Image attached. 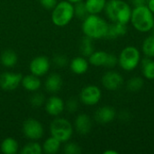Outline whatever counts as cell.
<instances>
[{"instance_id": "1", "label": "cell", "mask_w": 154, "mask_h": 154, "mask_svg": "<svg viewBox=\"0 0 154 154\" xmlns=\"http://www.w3.org/2000/svg\"><path fill=\"white\" fill-rule=\"evenodd\" d=\"M132 10L131 5L125 0H108L104 11L112 23L128 24L131 20Z\"/></svg>"}, {"instance_id": "2", "label": "cell", "mask_w": 154, "mask_h": 154, "mask_svg": "<svg viewBox=\"0 0 154 154\" xmlns=\"http://www.w3.org/2000/svg\"><path fill=\"white\" fill-rule=\"evenodd\" d=\"M108 23L99 14H88L82 23V32L85 36L93 40H100L106 37Z\"/></svg>"}, {"instance_id": "3", "label": "cell", "mask_w": 154, "mask_h": 154, "mask_svg": "<svg viewBox=\"0 0 154 154\" xmlns=\"http://www.w3.org/2000/svg\"><path fill=\"white\" fill-rule=\"evenodd\" d=\"M130 23L140 32L146 33L152 32L154 26V14L147 5L134 6L132 10Z\"/></svg>"}, {"instance_id": "4", "label": "cell", "mask_w": 154, "mask_h": 154, "mask_svg": "<svg viewBox=\"0 0 154 154\" xmlns=\"http://www.w3.org/2000/svg\"><path fill=\"white\" fill-rule=\"evenodd\" d=\"M142 54L139 49L133 45L125 47L118 55L119 67L127 72L134 70L141 63Z\"/></svg>"}, {"instance_id": "5", "label": "cell", "mask_w": 154, "mask_h": 154, "mask_svg": "<svg viewBox=\"0 0 154 154\" xmlns=\"http://www.w3.org/2000/svg\"><path fill=\"white\" fill-rule=\"evenodd\" d=\"M74 17V5L67 0L57 3L52 9L51 21L58 27L66 26Z\"/></svg>"}, {"instance_id": "6", "label": "cell", "mask_w": 154, "mask_h": 154, "mask_svg": "<svg viewBox=\"0 0 154 154\" xmlns=\"http://www.w3.org/2000/svg\"><path fill=\"white\" fill-rule=\"evenodd\" d=\"M51 136L59 140L61 143H67L73 135V126L65 118H55L50 125Z\"/></svg>"}, {"instance_id": "7", "label": "cell", "mask_w": 154, "mask_h": 154, "mask_svg": "<svg viewBox=\"0 0 154 154\" xmlns=\"http://www.w3.org/2000/svg\"><path fill=\"white\" fill-rule=\"evenodd\" d=\"M102 97V91L96 85H88L84 87L79 93V100L82 104L88 106H96Z\"/></svg>"}, {"instance_id": "8", "label": "cell", "mask_w": 154, "mask_h": 154, "mask_svg": "<svg viewBox=\"0 0 154 154\" xmlns=\"http://www.w3.org/2000/svg\"><path fill=\"white\" fill-rule=\"evenodd\" d=\"M23 132L26 138L32 141L41 139L44 134V129L41 122L36 119L29 118L23 125Z\"/></svg>"}, {"instance_id": "9", "label": "cell", "mask_w": 154, "mask_h": 154, "mask_svg": "<svg viewBox=\"0 0 154 154\" xmlns=\"http://www.w3.org/2000/svg\"><path fill=\"white\" fill-rule=\"evenodd\" d=\"M103 87L108 91H116L124 85V77L118 71L110 69L104 73L101 79Z\"/></svg>"}, {"instance_id": "10", "label": "cell", "mask_w": 154, "mask_h": 154, "mask_svg": "<svg viewBox=\"0 0 154 154\" xmlns=\"http://www.w3.org/2000/svg\"><path fill=\"white\" fill-rule=\"evenodd\" d=\"M23 76L16 72H4L0 75V88L5 91H13L16 89L22 82Z\"/></svg>"}, {"instance_id": "11", "label": "cell", "mask_w": 154, "mask_h": 154, "mask_svg": "<svg viewBox=\"0 0 154 154\" xmlns=\"http://www.w3.org/2000/svg\"><path fill=\"white\" fill-rule=\"evenodd\" d=\"M51 62L50 60L45 56H38L32 60L30 62V71L32 74L37 77H42L50 70Z\"/></svg>"}, {"instance_id": "12", "label": "cell", "mask_w": 154, "mask_h": 154, "mask_svg": "<svg viewBox=\"0 0 154 154\" xmlns=\"http://www.w3.org/2000/svg\"><path fill=\"white\" fill-rule=\"evenodd\" d=\"M116 116L117 114L114 107L110 106H103L97 109V111L95 112L94 117H95V120L98 124L107 125V124L112 123L116 119Z\"/></svg>"}, {"instance_id": "13", "label": "cell", "mask_w": 154, "mask_h": 154, "mask_svg": "<svg viewBox=\"0 0 154 154\" xmlns=\"http://www.w3.org/2000/svg\"><path fill=\"white\" fill-rule=\"evenodd\" d=\"M64 109L65 103L59 97H51L45 103V110L47 114H49L51 116H58L64 111Z\"/></svg>"}, {"instance_id": "14", "label": "cell", "mask_w": 154, "mask_h": 154, "mask_svg": "<svg viewBox=\"0 0 154 154\" xmlns=\"http://www.w3.org/2000/svg\"><path fill=\"white\" fill-rule=\"evenodd\" d=\"M127 31H128L127 24L111 22V23L108 24V28L105 39L110 41L116 40L117 38L125 36L127 33Z\"/></svg>"}, {"instance_id": "15", "label": "cell", "mask_w": 154, "mask_h": 154, "mask_svg": "<svg viewBox=\"0 0 154 154\" xmlns=\"http://www.w3.org/2000/svg\"><path fill=\"white\" fill-rule=\"evenodd\" d=\"M76 131L81 135H87L92 129V120L89 116L86 114H80L77 116L75 123Z\"/></svg>"}, {"instance_id": "16", "label": "cell", "mask_w": 154, "mask_h": 154, "mask_svg": "<svg viewBox=\"0 0 154 154\" xmlns=\"http://www.w3.org/2000/svg\"><path fill=\"white\" fill-rule=\"evenodd\" d=\"M70 69L73 73L77 75H82L85 74L89 68V62L88 60L86 59L84 56H78L71 60L69 63Z\"/></svg>"}, {"instance_id": "17", "label": "cell", "mask_w": 154, "mask_h": 154, "mask_svg": "<svg viewBox=\"0 0 154 154\" xmlns=\"http://www.w3.org/2000/svg\"><path fill=\"white\" fill-rule=\"evenodd\" d=\"M62 87V79L57 73H52L48 76L45 80V88L50 93H57Z\"/></svg>"}, {"instance_id": "18", "label": "cell", "mask_w": 154, "mask_h": 154, "mask_svg": "<svg viewBox=\"0 0 154 154\" xmlns=\"http://www.w3.org/2000/svg\"><path fill=\"white\" fill-rule=\"evenodd\" d=\"M21 84L23 87V88L29 92H36L42 86V82L39 77L33 74L23 77Z\"/></svg>"}, {"instance_id": "19", "label": "cell", "mask_w": 154, "mask_h": 154, "mask_svg": "<svg viewBox=\"0 0 154 154\" xmlns=\"http://www.w3.org/2000/svg\"><path fill=\"white\" fill-rule=\"evenodd\" d=\"M141 66H142V73L144 79L148 80L154 79V60L152 58H149L144 56L141 60Z\"/></svg>"}, {"instance_id": "20", "label": "cell", "mask_w": 154, "mask_h": 154, "mask_svg": "<svg viewBox=\"0 0 154 154\" xmlns=\"http://www.w3.org/2000/svg\"><path fill=\"white\" fill-rule=\"evenodd\" d=\"M107 0H84L89 14H99L105 10Z\"/></svg>"}, {"instance_id": "21", "label": "cell", "mask_w": 154, "mask_h": 154, "mask_svg": "<svg viewBox=\"0 0 154 154\" xmlns=\"http://www.w3.org/2000/svg\"><path fill=\"white\" fill-rule=\"evenodd\" d=\"M61 143L54 138L53 136H51L47 138L42 145V151L46 154H55L57 153L60 149Z\"/></svg>"}, {"instance_id": "22", "label": "cell", "mask_w": 154, "mask_h": 154, "mask_svg": "<svg viewBox=\"0 0 154 154\" xmlns=\"http://www.w3.org/2000/svg\"><path fill=\"white\" fill-rule=\"evenodd\" d=\"M94 40L88 37L84 36L80 42H79V51L84 57H89L95 51V46H94Z\"/></svg>"}, {"instance_id": "23", "label": "cell", "mask_w": 154, "mask_h": 154, "mask_svg": "<svg viewBox=\"0 0 154 154\" xmlns=\"http://www.w3.org/2000/svg\"><path fill=\"white\" fill-rule=\"evenodd\" d=\"M17 55L13 50H5L0 56L1 63L6 68H12L17 63Z\"/></svg>"}, {"instance_id": "24", "label": "cell", "mask_w": 154, "mask_h": 154, "mask_svg": "<svg viewBox=\"0 0 154 154\" xmlns=\"http://www.w3.org/2000/svg\"><path fill=\"white\" fill-rule=\"evenodd\" d=\"M107 53L105 51H94V52L88 57V62L95 67H104Z\"/></svg>"}, {"instance_id": "25", "label": "cell", "mask_w": 154, "mask_h": 154, "mask_svg": "<svg viewBox=\"0 0 154 154\" xmlns=\"http://www.w3.org/2000/svg\"><path fill=\"white\" fill-rule=\"evenodd\" d=\"M18 143L13 137H7L4 139L1 143V151L4 154H15L18 152Z\"/></svg>"}, {"instance_id": "26", "label": "cell", "mask_w": 154, "mask_h": 154, "mask_svg": "<svg viewBox=\"0 0 154 154\" xmlns=\"http://www.w3.org/2000/svg\"><path fill=\"white\" fill-rule=\"evenodd\" d=\"M144 86V79L142 77L136 76V77H132L128 81L126 82V88L128 91L135 93L140 91Z\"/></svg>"}, {"instance_id": "27", "label": "cell", "mask_w": 154, "mask_h": 154, "mask_svg": "<svg viewBox=\"0 0 154 154\" xmlns=\"http://www.w3.org/2000/svg\"><path fill=\"white\" fill-rule=\"evenodd\" d=\"M142 51L144 56L154 58V35L152 34L144 39L142 44Z\"/></svg>"}, {"instance_id": "28", "label": "cell", "mask_w": 154, "mask_h": 154, "mask_svg": "<svg viewBox=\"0 0 154 154\" xmlns=\"http://www.w3.org/2000/svg\"><path fill=\"white\" fill-rule=\"evenodd\" d=\"M42 147L34 141L26 143L21 150L22 154H42Z\"/></svg>"}, {"instance_id": "29", "label": "cell", "mask_w": 154, "mask_h": 154, "mask_svg": "<svg viewBox=\"0 0 154 154\" xmlns=\"http://www.w3.org/2000/svg\"><path fill=\"white\" fill-rule=\"evenodd\" d=\"M88 14H89L87 10V7L85 5L84 1H80V2L74 4V15L78 19L83 21Z\"/></svg>"}, {"instance_id": "30", "label": "cell", "mask_w": 154, "mask_h": 154, "mask_svg": "<svg viewBox=\"0 0 154 154\" xmlns=\"http://www.w3.org/2000/svg\"><path fill=\"white\" fill-rule=\"evenodd\" d=\"M45 102L44 95L42 93L35 92L30 98V103L33 107H40L42 106Z\"/></svg>"}, {"instance_id": "31", "label": "cell", "mask_w": 154, "mask_h": 154, "mask_svg": "<svg viewBox=\"0 0 154 154\" xmlns=\"http://www.w3.org/2000/svg\"><path fill=\"white\" fill-rule=\"evenodd\" d=\"M63 152L66 154H79L81 153V147L76 143H68L63 148Z\"/></svg>"}, {"instance_id": "32", "label": "cell", "mask_w": 154, "mask_h": 154, "mask_svg": "<svg viewBox=\"0 0 154 154\" xmlns=\"http://www.w3.org/2000/svg\"><path fill=\"white\" fill-rule=\"evenodd\" d=\"M117 65H118V56H116L114 53H107L106 60L104 67H106L109 69H113Z\"/></svg>"}, {"instance_id": "33", "label": "cell", "mask_w": 154, "mask_h": 154, "mask_svg": "<svg viewBox=\"0 0 154 154\" xmlns=\"http://www.w3.org/2000/svg\"><path fill=\"white\" fill-rule=\"evenodd\" d=\"M79 101H78L76 98L71 97V98H69V99L66 102V104H65V108L67 109V111H68L69 113H75V112L78 110V108H79Z\"/></svg>"}, {"instance_id": "34", "label": "cell", "mask_w": 154, "mask_h": 154, "mask_svg": "<svg viewBox=\"0 0 154 154\" xmlns=\"http://www.w3.org/2000/svg\"><path fill=\"white\" fill-rule=\"evenodd\" d=\"M52 62L56 67L62 68V67H64V66H66L68 64V59L64 55H56L52 59Z\"/></svg>"}, {"instance_id": "35", "label": "cell", "mask_w": 154, "mask_h": 154, "mask_svg": "<svg viewBox=\"0 0 154 154\" xmlns=\"http://www.w3.org/2000/svg\"><path fill=\"white\" fill-rule=\"evenodd\" d=\"M39 1H40L41 5L48 10L53 9L54 6L58 3V0H39Z\"/></svg>"}, {"instance_id": "36", "label": "cell", "mask_w": 154, "mask_h": 154, "mask_svg": "<svg viewBox=\"0 0 154 154\" xmlns=\"http://www.w3.org/2000/svg\"><path fill=\"white\" fill-rule=\"evenodd\" d=\"M118 117L121 121L123 122H126L131 118V115L127 110H122L119 114H118Z\"/></svg>"}, {"instance_id": "37", "label": "cell", "mask_w": 154, "mask_h": 154, "mask_svg": "<svg viewBox=\"0 0 154 154\" xmlns=\"http://www.w3.org/2000/svg\"><path fill=\"white\" fill-rule=\"evenodd\" d=\"M131 4L134 6H140V5H146L148 0H130Z\"/></svg>"}, {"instance_id": "38", "label": "cell", "mask_w": 154, "mask_h": 154, "mask_svg": "<svg viewBox=\"0 0 154 154\" xmlns=\"http://www.w3.org/2000/svg\"><path fill=\"white\" fill-rule=\"evenodd\" d=\"M146 5H147V7L151 10V12L154 14V0H148Z\"/></svg>"}, {"instance_id": "39", "label": "cell", "mask_w": 154, "mask_h": 154, "mask_svg": "<svg viewBox=\"0 0 154 154\" xmlns=\"http://www.w3.org/2000/svg\"><path fill=\"white\" fill-rule=\"evenodd\" d=\"M119 152L117 151H115V150H106L104 152V154H118Z\"/></svg>"}, {"instance_id": "40", "label": "cell", "mask_w": 154, "mask_h": 154, "mask_svg": "<svg viewBox=\"0 0 154 154\" xmlns=\"http://www.w3.org/2000/svg\"><path fill=\"white\" fill-rule=\"evenodd\" d=\"M67 1H69V2H70L72 4H75V3H78V2H80V1H84V0H67Z\"/></svg>"}, {"instance_id": "41", "label": "cell", "mask_w": 154, "mask_h": 154, "mask_svg": "<svg viewBox=\"0 0 154 154\" xmlns=\"http://www.w3.org/2000/svg\"><path fill=\"white\" fill-rule=\"evenodd\" d=\"M152 34L154 35V26H153V28H152Z\"/></svg>"}]
</instances>
